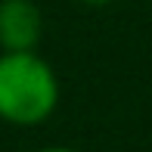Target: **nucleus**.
Listing matches in <instances>:
<instances>
[{
  "label": "nucleus",
  "instance_id": "obj_3",
  "mask_svg": "<svg viewBox=\"0 0 152 152\" xmlns=\"http://www.w3.org/2000/svg\"><path fill=\"white\" fill-rule=\"evenodd\" d=\"M37 152H81V149H75V146H44Z\"/></svg>",
  "mask_w": 152,
  "mask_h": 152
},
{
  "label": "nucleus",
  "instance_id": "obj_1",
  "mask_svg": "<svg viewBox=\"0 0 152 152\" xmlns=\"http://www.w3.org/2000/svg\"><path fill=\"white\" fill-rule=\"evenodd\" d=\"M59 106V78L37 50L0 53V121L12 127L44 124Z\"/></svg>",
  "mask_w": 152,
  "mask_h": 152
},
{
  "label": "nucleus",
  "instance_id": "obj_4",
  "mask_svg": "<svg viewBox=\"0 0 152 152\" xmlns=\"http://www.w3.org/2000/svg\"><path fill=\"white\" fill-rule=\"evenodd\" d=\"M78 3H84V6H109L112 0H78Z\"/></svg>",
  "mask_w": 152,
  "mask_h": 152
},
{
  "label": "nucleus",
  "instance_id": "obj_2",
  "mask_svg": "<svg viewBox=\"0 0 152 152\" xmlns=\"http://www.w3.org/2000/svg\"><path fill=\"white\" fill-rule=\"evenodd\" d=\"M44 16L34 0H0V53L37 50Z\"/></svg>",
  "mask_w": 152,
  "mask_h": 152
}]
</instances>
